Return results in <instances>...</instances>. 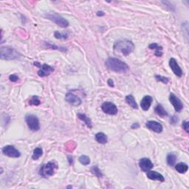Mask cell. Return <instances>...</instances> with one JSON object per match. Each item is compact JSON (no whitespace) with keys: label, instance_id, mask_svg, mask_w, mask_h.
Here are the masks:
<instances>
[{"label":"cell","instance_id":"obj_1","mask_svg":"<svg viewBox=\"0 0 189 189\" xmlns=\"http://www.w3.org/2000/svg\"><path fill=\"white\" fill-rule=\"evenodd\" d=\"M105 65L108 70L117 73H125L129 70V66L127 63L116 58H108Z\"/></svg>","mask_w":189,"mask_h":189},{"label":"cell","instance_id":"obj_26","mask_svg":"<svg viewBox=\"0 0 189 189\" xmlns=\"http://www.w3.org/2000/svg\"><path fill=\"white\" fill-rule=\"evenodd\" d=\"M91 172L93 173V174H95V176H96L97 177L100 178L103 177V174H102V172H100V170L99 169V168L98 166H93L91 168Z\"/></svg>","mask_w":189,"mask_h":189},{"label":"cell","instance_id":"obj_11","mask_svg":"<svg viewBox=\"0 0 189 189\" xmlns=\"http://www.w3.org/2000/svg\"><path fill=\"white\" fill-rule=\"evenodd\" d=\"M146 126L149 129H150L152 132H154L156 133H161L163 132V126L161 123H158V122L154 121V120H149L147 121L146 123Z\"/></svg>","mask_w":189,"mask_h":189},{"label":"cell","instance_id":"obj_3","mask_svg":"<svg viewBox=\"0 0 189 189\" xmlns=\"http://www.w3.org/2000/svg\"><path fill=\"white\" fill-rule=\"evenodd\" d=\"M20 56V53L10 47H2L0 49V58L2 60H14Z\"/></svg>","mask_w":189,"mask_h":189},{"label":"cell","instance_id":"obj_36","mask_svg":"<svg viewBox=\"0 0 189 189\" xmlns=\"http://www.w3.org/2000/svg\"><path fill=\"white\" fill-rule=\"evenodd\" d=\"M104 13L103 11H98L97 12V16L98 17H103V16H104Z\"/></svg>","mask_w":189,"mask_h":189},{"label":"cell","instance_id":"obj_2","mask_svg":"<svg viewBox=\"0 0 189 189\" xmlns=\"http://www.w3.org/2000/svg\"><path fill=\"white\" fill-rule=\"evenodd\" d=\"M113 49L116 54H122L124 56H127L134 51V44L129 39H122L115 43Z\"/></svg>","mask_w":189,"mask_h":189},{"label":"cell","instance_id":"obj_15","mask_svg":"<svg viewBox=\"0 0 189 189\" xmlns=\"http://www.w3.org/2000/svg\"><path fill=\"white\" fill-rule=\"evenodd\" d=\"M147 177L149 179L152 180H157V181H160V182H164L165 181V178L160 173L154 172V171H148L146 174Z\"/></svg>","mask_w":189,"mask_h":189},{"label":"cell","instance_id":"obj_17","mask_svg":"<svg viewBox=\"0 0 189 189\" xmlns=\"http://www.w3.org/2000/svg\"><path fill=\"white\" fill-rule=\"evenodd\" d=\"M149 48L151 50H155V53L154 55L157 57H161L163 55V47L158 45L156 43H152V44H149Z\"/></svg>","mask_w":189,"mask_h":189},{"label":"cell","instance_id":"obj_30","mask_svg":"<svg viewBox=\"0 0 189 189\" xmlns=\"http://www.w3.org/2000/svg\"><path fill=\"white\" fill-rule=\"evenodd\" d=\"M189 123L188 121H187V120H184V121L183 122V124H182V127H183V129H184V130L187 133L189 132Z\"/></svg>","mask_w":189,"mask_h":189},{"label":"cell","instance_id":"obj_28","mask_svg":"<svg viewBox=\"0 0 189 189\" xmlns=\"http://www.w3.org/2000/svg\"><path fill=\"white\" fill-rule=\"evenodd\" d=\"M54 36L58 39H66L69 37V35L67 33H62L59 31H55L54 33Z\"/></svg>","mask_w":189,"mask_h":189},{"label":"cell","instance_id":"obj_18","mask_svg":"<svg viewBox=\"0 0 189 189\" xmlns=\"http://www.w3.org/2000/svg\"><path fill=\"white\" fill-rule=\"evenodd\" d=\"M126 102L128 104V105L130 106V107L133 108V109H138V104H137L135 99H134L133 95H127V96H126Z\"/></svg>","mask_w":189,"mask_h":189},{"label":"cell","instance_id":"obj_6","mask_svg":"<svg viewBox=\"0 0 189 189\" xmlns=\"http://www.w3.org/2000/svg\"><path fill=\"white\" fill-rule=\"evenodd\" d=\"M25 121L29 129L33 132H36L40 129V123L39 118L34 115H28L25 117Z\"/></svg>","mask_w":189,"mask_h":189},{"label":"cell","instance_id":"obj_7","mask_svg":"<svg viewBox=\"0 0 189 189\" xmlns=\"http://www.w3.org/2000/svg\"><path fill=\"white\" fill-rule=\"evenodd\" d=\"M2 153L5 155L9 157L17 158L21 156V153L18 149H17L13 146H5L2 148Z\"/></svg>","mask_w":189,"mask_h":189},{"label":"cell","instance_id":"obj_35","mask_svg":"<svg viewBox=\"0 0 189 189\" xmlns=\"http://www.w3.org/2000/svg\"><path fill=\"white\" fill-rule=\"evenodd\" d=\"M68 161H69L70 165H73V157L72 156H68Z\"/></svg>","mask_w":189,"mask_h":189},{"label":"cell","instance_id":"obj_8","mask_svg":"<svg viewBox=\"0 0 189 189\" xmlns=\"http://www.w3.org/2000/svg\"><path fill=\"white\" fill-rule=\"evenodd\" d=\"M101 109L104 112L108 115H115L118 113V107L115 104L112 103V102H104L102 104Z\"/></svg>","mask_w":189,"mask_h":189},{"label":"cell","instance_id":"obj_13","mask_svg":"<svg viewBox=\"0 0 189 189\" xmlns=\"http://www.w3.org/2000/svg\"><path fill=\"white\" fill-rule=\"evenodd\" d=\"M40 70L38 72V75L40 77H46L51 74L54 71V68L50 65H48L47 64H44L40 66Z\"/></svg>","mask_w":189,"mask_h":189},{"label":"cell","instance_id":"obj_12","mask_svg":"<svg viewBox=\"0 0 189 189\" xmlns=\"http://www.w3.org/2000/svg\"><path fill=\"white\" fill-rule=\"evenodd\" d=\"M65 99L66 102H68L70 104L74 106V107H78L82 103L81 98L77 95L73 94V93H67L66 95Z\"/></svg>","mask_w":189,"mask_h":189},{"label":"cell","instance_id":"obj_23","mask_svg":"<svg viewBox=\"0 0 189 189\" xmlns=\"http://www.w3.org/2000/svg\"><path fill=\"white\" fill-rule=\"evenodd\" d=\"M177 162V155L174 153H169L167 155V163L170 166H174Z\"/></svg>","mask_w":189,"mask_h":189},{"label":"cell","instance_id":"obj_32","mask_svg":"<svg viewBox=\"0 0 189 189\" xmlns=\"http://www.w3.org/2000/svg\"><path fill=\"white\" fill-rule=\"evenodd\" d=\"M9 80L12 82H17L19 80V77L17 75H10L9 76Z\"/></svg>","mask_w":189,"mask_h":189},{"label":"cell","instance_id":"obj_29","mask_svg":"<svg viewBox=\"0 0 189 189\" xmlns=\"http://www.w3.org/2000/svg\"><path fill=\"white\" fill-rule=\"evenodd\" d=\"M155 78L157 80V81H160L161 83H163V84H168L169 81V79L168 78H166V77L165 76H162V75H156Z\"/></svg>","mask_w":189,"mask_h":189},{"label":"cell","instance_id":"obj_14","mask_svg":"<svg viewBox=\"0 0 189 189\" xmlns=\"http://www.w3.org/2000/svg\"><path fill=\"white\" fill-rule=\"evenodd\" d=\"M152 162L149 158H142L139 161V166L140 169L144 172H147L153 168Z\"/></svg>","mask_w":189,"mask_h":189},{"label":"cell","instance_id":"obj_34","mask_svg":"<svg viewBox=\"0 0 189 189\" xmlns=\"http://www.w3.org/2000/svg\"><path fill=\"white\" fill-rule=\"evenodd\" d=\"M107 83H108V85H109L110 87H114L115 85H114V82H113V81L112 80V79H108L107 81Z\"/></svg>","mask_w":189,"mask_h":189},{"label":"cell","instance_id":"obj_38","mask_svg":"<svg viewBox=\"0 0 189 189\" xmlns=\"http://www.w3.org/2000/svg\"><path fill=\"white\" fill-rule=\"evenodd\" d=\"M72 188V186H71V185H69V186L67 187V188Z\"/></svg>","mask_w":189,"mask_h":189},{"label":"cell","instance_id":"obj_27","mask_svg":"<svg viewBox=\"0 0 189 189\" xmlns=\"http://www.w3.org/2000/svg\"><path fill=\"white\" fill-rule=\"evenodd\" d=\"M29 104H30V105H33V106H39L40 105L41 101L40 100H39V98H38V96H36V95H34L31 98V99L30 100V101H29Z\"/></svg>","mask_w":189,"mask_h":189},{"label":"cell","instance_id":"obj_20","mask_svg":"<svg viewBox=\"0 0 189 189\" xmlns=\"http://www.w3.org/2000/svg\"><path fill=\"white\" fill-rule=\"evenodd\" d=\"M95 140L98 143L100 144H105L107 143V136L103 132H98L95 134Z\"/></svg>","mask_w":189,"mask_h":189},{"label":"cell","instance_id":"obj_19","mask_svg":"<svg viewBox=\"0 0 189 189\" xmlns=\"http://www.w3.org/2000/svg\"><path fill=\"white\" fill-rule=\"evenodd\" d=\"M154 111H155L156 114L159 115L161 118H165V117L168 116V112L165 110V109L161 104H157L156 106L155 109H154Z\"/></svg>","mask_w":189,"mask_h":189},{"label":"cell","instance_id":"obj_37","mask_svg":"<svg viewBox=\"0 0 189 189\" xmlns=\"http://www.w3.org/2000/svg\"><path fill=\"white\" fill-rule=\"evenodd\" d=\"M139 124L138 123H134L132 126V129H138V128H139Z\"/></svg>","mask_w":189,"mask_h":189},{"label":"cell","instance_id":"obj_16","mask_svg":"<svg viewBox=\"0 0 189 189\" xmlns=\"http://www.w3.org/2000/svg\"><path fill=\"white\" fill-rule=\"evenodd\" d=\"M152 98L149 95L144 96L141 100V102H140V107H141L142 109L144 111H148L151 105H152Z\"/></svg>","mask_w":189,"mask_h":189},{"label":"cell","instance_id":"obj_4","mask_svg":"<svg viewBox=\"0 0 189 189\" xmlns=\"http://www.w3.org/2000/svg\"><path fill=\"white\" fill-rule=\"evenodd\" d=\"M58 168V164L55 161H50L46 164L43 165L39 169V174L42 177L47 178L53 176L55 170Z\"/></svg>","mask_w":189,"mask_h":189},{"label":"cell","instance_id":"obj_33","mask_svg":"<svg viewBox=\"0 0 189 189\" xmlns=\"http://www.w3.org/2000/svg\"><path fill=\"white\" fill-rule=\"evenodd\" d=\"M171 123L172 124H175L177 122H178V118L176 116H173L172 118H171Z\"/></svg>","mask_w":189,"mask_h":189},{"label":"cell","instance_id":"obj_25","mask_svg":"<svg viewBox=\"0 0 189 189\" xmlns=\"http://www.w3.org/2000/svg\"><path fill=\"white\" fill-rule=\"evenodd\" d=\"M78 161L81 164L84 165H87L90 163V159L86 155H81L78 158Z\"/></svg>","mask_w":189,"mask_h":189},{"label":"cell","instance_id":"obj_10","mask_svg":"<svg viewBox=\"0 0 189 189\" xmlns=\"http://www.w3.org/2000/svg\"><path fill=\"white\" fill-rule=\"evenodd\" d=\"M169 66H170L171 69H172L173 73H174V75H177L179 78L183 76V70H182L180 66H179L175 59L171 58L170 60H169Z\"/></svg>","mask_w":189,"mask_h":189},{"label":"cell","instance_id":"obj_5","mask_svg":"<svg viewBox=\"0 0 189 189\" xmlns=\"http://www.w3.org/2000/svg\"><path fill=\"white\" fill-rule=\"evenodd\" d=\"M45 17L49 20L53 21L61 28H67L69 26V21L56 13H48L45 14Z\"/></svg>","mask_w":189,"mask_h":189},{"label":"cell","instance_id":"obj_9","mask_svg":"<svg viewBox=\"0 0 189 189\" xmlns=\"http://www.w3.org/2000/svg\"><path fill=\"white\" fill-rule=\"evenodd\" d=\"M169 100H170V103L172 104V106L174 107V109L177 112H180L183 110V104L181 101L180 99H179L176 96L174 93H171L169 95Z\"/></svg>","mask_w":189,"mask_h":189},{"label":"cell","instance_id":"obj_22","mask_svg":"<svg viewBox=\"0 0 189 189\" xmlns=\"http://www.w3.org/2000/svg\"><path fill=\"white\" fill-rule=\"evenodd\" d=\"M175 169L180 174H185V173L188 172V165L185 164L184 163H180L175 165Z\"/></svg>","mask_w":189,"mask_h":189},{"label":"cell","instance_id":"obj_21","mask_svg":"<svg viewBox=\"0 0 189 189\" xmlns=\"http://www.w3.org/2000/svg\"><path fill=\"white\" fill-rule=\"evenodd\" d=\"M78 118L81 120L84 121V123L86 124V126L88 128L91 129V128L93 127V123H92V121H91L90 118H88V117L86 116V115L82 114V113H78Z\"/></svg>","mask_w":189,"mask_h":189},{"label":"cell","instance_id":"obj_24","mask_svg":"<svg viewBox=\"0 0 189 189\" xmlns=\"http://www.w3.org/2000/svg\"><path fill=\"white\" fill-rule=\"evenodd\" d=\"M42 154H43L42 149L40 148V147H38V148H36L34 149L32 158H33L34 161H37V160H39V158H40V157H41Z\"/></svg>","mask_w":189,"mask_h":189},{"label":"cell","instance_id":"obj_31","mask_svg":"<svg viewBox=\"0 0 189 189\" xmlns=\"http://www.w3.org/2000/svg\"><path fill=\"white\" fill-rule=\"evenodd\" d=\"M45 44H47V47H50V48H53V49H56V50H66V49H64V47H56L55 45H53V44H48V43H46Z\"/></svg>","mask_w":189,"mask_h":189}]
</instances>
